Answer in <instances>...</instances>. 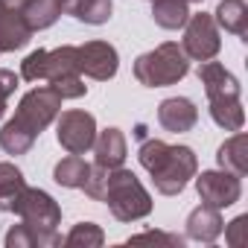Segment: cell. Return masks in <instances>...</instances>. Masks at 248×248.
<instances>
[{
    "instance_id": "cell-1",
    "label": "cell",
    "mask_w": 248,
    "mask_h": 248,
    "mask_svg": "<svg viewBox=\"0 0 248 248\" xmlns=\"http://www.w3.org/2000/svg\"><path fill=\"white\" fill-rule=\"evenodd\" d=\"M62 114V96L50 85L27 91L18 102L15 117L0 129V149L6 155H27L38 135Z\"/></svg>"
},
{
    "instance_id": "cell-2",
    "label": "cell",
    "mask_w": 248,
    "mask_h": 248,
    "mask_svg": "<svg viewBox=\"0 0 248 248\" xmlns=\"http://www.w3.org/2000/svg\"><path fill=\"white\" fill-rule=\"evenodd\" d=\"M138 161L152 175V184L161 196L184 193L190 178L199 172V158L190 146H170L158 138H149L140 143Z\"/></svg>"
},
{
    "instance_id": "cell-3",
    "label": "cell",
    "mask_w": 248,
    "mask_h": 248,
    "mask_svg": "<svg viewBox=\"0 0 248 248\" xmlns=\"http://www.w3.org/2000/svg\"><path fill=\"white\" fill-rule=\"evenodd\" d=\"M102 202L108 204L111 216L117 222H138L152 213V196L140 184V178L132 170H108V184L102 193Z\"/></svg>"
},
{
    "instance_id": "cell-4",
    "label": "cell",
    "mask_w": 248,
    "mask_h": 248,
    "mask_svg": "<svg viewBox=\"0 0 248 248\" xmlns=\"http://www.w3.org/2000/svg\"><path fill=\"white\" fill-rule=\"evenodd\" d=\"M190 73V59L175 41H164L155 50L135 59V79L146 88H170L178 85Z\"/></svg>"
},
{
    "instance_id": "cell-5",
    "label": "cell",
    "mask_w": 248,
    "mask_h": 248,
    "mask_svg": "<svg viewBox=\"0 0 248 248\" xmlns=\"http://www.w3.org/2000/svg\"><path fill=\"white\" fill-rule=\"evenodd\" d=\"M44 82L50 88H56V93L62 99H79L88 93V85H85L79 64H76V47L73 44H62L56 50H47Z\"/></svg>"
},
{
    "instance_id": "cell-6",
    "label": "cell",
    "mask_w": 248,
    "mask_h": 248,
    "mask_svg": "<svg viewBox=\"0 0 248 248\" xmlns=\"http://www.w3.org/2000/svg\"><path fill=\"white\" fill-rule=\"evenodd\" d=\"M9 213H15L21 222L32 228H59L62 225V207L59 202L38 187H24L18 199L9 204Z\"/></svg>"
},
{
    "instance_id": "cell-7",
    "label": "cell",
    "mask_w": 248,
    "mask_h": 248,
    "mask_svg": "<svg viewBox=\"0 0 248 248\" xmlns=\"http://www.w3.org/2000/svg\"><path fill=\"white\" fill-rule=\"evenodd\" d=\"M93 138H96V117L93 114L70 108V111H62L56 117V140L64 152L85 155V152H91Z\"/></svg>"
},
{
    "instance_id": "cell-8",
    "label": "cell",
    "mask_w": 248,
    "mask_h": 248,
    "mask_svg": "<svg viewBox=\"0 0 248 248\" xmlns=\"http://www.w3.org/2000/svg\"><path fill=\"white\" fill-rule=\"evenodd\" d=\"M181 30H184L181 50L187 53V59H193V62H210V59L219 56L222 38H219V27H216L213 15H207V12L190 15Z\"/></svg>"
},
{
    "instance_id": "cell-9",
    "label": "cell",
    "mask_w": 248,
    "mask_h": 248,
    "mask_svg": "<svg viewBox=\"0 0 248 248\" xmlns=\"http://www.w3.org/2000/svg\"><path fill=\"white\" fill-rule=\"evenodd\" d=\"M193 178H196V190H199L202 204L222 210V207H231L242 199V181H239V175H233L228 170H204L202 175L196 172Z\"/></svg>"
},
{
    "instance_id": "cell-10",
    "label": "cell",
    "mask_w": 248,
    "mask_h": 248,
    "mask_svg": "<svg viewBox=\"0 0 248 248\" xmlns=\"http://www.w3.org/2000/svg\"><path fill=\"white\" fill-rule=\"evenodd\" d=\"M76 64H79V73L96 82H108L117 76L120 56H117V47L108 41H85L76 47Z\"/></svg>"
},
{
    "instance_id": "cell-11",
    "label": "cell",
    "mask_w": 248,
    "mask_h": 248,
    "mask_svg": "<svg viewBox=\"0 0 248 248\" xmlns=\"http://www.w3.org/2000/svg\"><path fill=\"white\" fill-rule=\"evenodd\" d=\"M199 82L204 85V93H207V102H228V99H239L242 93V85L239 79L219 62H199V70H196Z\"/></svg>"
},
{
    "instance_id": "cell-12",
    "label": "cell",
    "mask_w": 248,
    "mask_h": 248,
    "mask_svg": "<svg viewBox=\"0 0 248 248\" xmlns=\"http://www.w3.org/2000/svg\"><path fill=\"white\" fill-rule=\"evenodd\" d=\"M158 123L172 135L193 132L196 123H199V108L187 96H170V99H164L158 105Z\"/></svg>"
},
{
    "instance_id": "cell-13",
    "label": "cell",
    "mask_w": 248,
    "mask_h": 248,
    "mask_svg": "<svg viewBox=\"0 0 248 248\" xmlns=\"http://www.w3.org/2000/svg\"><path fill=\"white\" fill-rule=\"evenodd\" d=\"M93 164L96 167H105V170H117L126 164V155H129V146H126V135L120 129H102L96 132L93 138Z\"/></svg>"
},
{
    "instance_id": "cell-14",
    "label": "cell",
    "mask_w": 248,
    "mask_h": 248,
    "mask_svg": "<svg viewBox=\"0 0 248 248\" xmlns=\"http://www.w3.org/2000/svg\"><path fill=\"white\" fill-rule=\"evenodd\" d=\"M30 41H32V30L24 21L21 9H15V6L6 3L3 9H0V53L24 50Z\"/></svg>"
},
{
    "instance_id": "cell-15",
    "label": "cell",
    "mask_w": 248,
    "mask_h": 248,
    "mask_svg": "<svg viewBox=\"0 0 248 248\" xmlns=\"http://www.w3.org/2000/svg\"><path fill=\"white\" fill-rule=\"evenodd\" d=\"M222 228H225V219L210 204H199L187 216V239H193V242H207L210 245V242L219 239Z\"/></svg>"
},
{
    "instance_id": "cell-16",
    "label": "cell",
    "mask_w": 248,
    "mask_h": 248,
    "mask_svg": "<svg viewBox=\"0 0 248 248\" xmlns=\"http://www.w3.org/2000/svg\"><path fill=\"white\" fill-rule=\"evenodd\" d=\"M6 248H56L62 245V233L56 228H32L27 222H18L6 231Z\"/></svg>"
},
{
    "instance_id": "cell-17",
    "label": "cell",
    "mask_w": 248,
    "mask_h": 248,
    "mask_svg": "<svg viewBox=\"0 0 248 248\" xmlns=\"http://www.w3.org/2000/svg\"><path fill=\"white\" fill-rule=\"evenodd\" d=\"M216 164H219V170H228V172L245 178V175H248V138H245L242 132L231 135V138L219 146Z\"/></svg>"
},
{
    "instance_id": "cell-18",
    "label": "cell",
    "mask_w": 248,
    "mask_h": 248,
    "mask_svg": "<svg viewBox=\"0 0 248 248\" xmlns=\"http://www.w3.org/2000/svg\"><path fill=\"white\" fill-rule=\"evenodd\" d=\"M213 21L225 32L239 35L245 41V35H248V6H245V0H222L213 12Z\"/></svg>"
},
{
    "instance_id": "cell-19",
    "label": "cell",
    "mask_w": 248,
    "mask_h": 248,
    "mask_svg": "<svg viewBox=\"0 0 248 248\" xmlns=\"http://www.w3.org/2000/svg\"><path fill=\"white\" fill-rule=\"evenodd\" d=\"M190 18L187 0H152V21L161 30H181Z\"/></svg>"
},
{
    "instance_id": "cell-20",
    "label": "cell",
    "mask_w": 248,
    "mask_h": 248,
    "mask_svg": "<svg viewBox=\"0 0 248 248\" xmlns=\"http://www.w3.org/2000/svg\"><path fill=\"white\" fill-rule=\"evenodd\" d=\"M88 170H91V164H85L82 155H67L53 167V181L59 187H67V190H82Z\"/></svg>"
},
{
    "instance_id": "cell-21",
    "label": "cell",
    "mask_w": 248,
    "mask_h": 248,
    "mask_svg": "<svg viewBox=\"0 0 248 248\" xmlns=\"http://www.w3.org/2000/svg\"><path fill=\"white\" fill-rule=\"evenodd\" d=\"M21 15L30 24V30L38 32V30H50L62 18V9H59L56 0H30V3L21 9Z\"/></svg>"
},
{
    "instance_id": "cell-22",
    "label": "cell",
    "mask_w": 248,
    "mask_h": 248,
    "mask_svg": "<svg viewBox=\"0 0 248 248\" xmlns=\"http://www.w3.org/2000/svg\"><path fill=\"white\" fill-rule=\"evenodd\" d=\"M24 187H27L24 172L15 164H9V161H0V210L9 213V204L18 199V193Z\"/></svg>"
},
{
    "instance_id": "cell-23",
    "label": "cell",
    "mask_w": 248,
    "mask_h": 248,
    "mask_svg": "<svg viewBox=\"0 0 248 248\" xmlns=\"http://www.w3.org/2000/svg\"><path fill=\"white\" fill-rule=\"evenodd\" d=\"M210 117L219 129L225 132H239L245 126V111L239 99H228V102H210Z\"/></svg>"
},
{
    "instance_id": "cell-24",
    "label": "cell",
    "mask_w": 248,
    "mask_h": 248,
    "mask_svg": "<svg viewBox=\"0 0 248 248\" xmlns=\"http://www.w3.org/2000/svg\"><path fill=\"white\" fill-rule=\"evenodd\" d=\"M67 248H99L105 242V231L96 222H79L70 228V233L62 239Z\"/></svg>"
},
{
    "instance_id": "cell-25",
    "label": "cell",
    "mask_w": 248,
    "mask_h": 248,
    "mask_svg": "<svg viewBox=\"0 0 248 248\" xmlns=\"http://www.w3.org/2000/svg\"><path fill=\"white\" fill-rule=\"evenodd\" d=\"M111 12H114V3L111 0H85V3L76 9V21L88 24V27H102L111 21Z\"/></svg>"
},
{
    "instance_id": "cell-26",
    "label": "cell",
    "mask_w": 248,
    "mask_h": 248,
    "mask_svg": "<svg viewBox=\"0 0 248 248\" xmlns=\"http://www.w3.org/2000/svg\"><path fill=\"white\" fill-rule=\"evenodd\" d=\"M44 62H47V50H32L21 62V79L24 82H44Z\"/></svg>"
},
{
    "instance_id": "cell-27",
    "label": "cell",
    "mask_w": 248,
    "mask_h": 248,
    "mask_svg": "<svg viewBox=\"0 0 248 248\" xmlns=\"http://www.w3.org/2000/svg\"><path fill=\"white\" fill-rule=\"evenodd\" d=\"M105 184H108V170H105V167H96V164H93V167L88 170V178H85L82 190H85V196H88V199H93V202H102Z\"/></svg>"
},
{
    "instance_id": "cell-28",
    "label": "cell",
    "mask_w": 248,
    "mask_h": 248,
    "mask_svg": "<svg viewBox=\"0 0 248 248\" xmlns=\"http://www.w3.org/2000/svg\"><path fill=\"white\" fill-rule=\"evenodd\" d=\"M245 228H248V216H236L233 222H228V225L222 228L231 248H239V245L245 242Z\"/></svg>"
},
{
    "instance_id": "cell-29",
    "label": "cell",
    "mask_w": 248,
    "mask_h": 248,
    "mask_svg": "<svg viewBox=\"0 0 248 248\" xmlns=\"http://www.w3.org/2000/svg\"><path fill=\"white\" fill-rule=\"evenodd\" d=\"M15 88H18V76H15L12 70H3V67H0V120H3V114H6V102H9V96L15 93Z\"/></svg>"
},
{
    "instance_id": "cell-30",
    "label": "cell",
    "mask_w": 248,
    "mask_h": 248,
    "mask_svg": "<svg viewBox=\"0 0 248 248\" xmlns=\"http://www.w3.org/2000/svg\"><path fill=\"white\" fill-rule=\"evenodd\" d=\"M149 239H155V242H164V245H175V248H181V245L187 242L184 236H178V233H164V231H143V233L132 236L129 242H149Z\"/></svg>"
},
{
    "instance_id": "cell-31",
    "label": "cell",
    "mask_w": 248,
    "mask_h": 248,
    "mask_svg": "<svg viewBox=\"0 0 248 248\" xmlns=\"http://www.w3.org/2000/svg\"><path fill=\"white\" fill-rule=\"evenodd\" d=\"M56 3H59L62 15H76V9L85 3V0H56Z\"/></svg>"
},
{
    "instance_id": "cell-32",
    "label": "cell",
    "mask_w": 248,
    "mask_h": 248,
    "mask_svg": "<svg viewBox=\"0 0 248 248\" xmlns=\"http://www.w3.org/2000/svg\"><path fill=\"white\" fill-rule=\"evenodd\" d=\"M6 3H9V6H15V9H24L30 0H6Z\"/></svg>"
},
{
    "instance_id": "cell-33",
    "label": "cell",
    "mask_w": 248,
    "mask_h": 248,
    "mask_svg": "<svg viewBox=\"0 0 248 248\" xmlns=\"http://www.w3.org/2000/svg\"><path fill=\"white\" fill-rule=\"evenodd\" d=\"M3 6H6V0H0V9H3Z\"/></svg>"
},
{
    "instance_id": "cell-34",
    "label": "cell",
    "mask_w": 248,
    "mask_h": 248,
    "mask_svg": "<svg viewBox=\"0 0 248 248\" xmlns=\"http://www.w3.org/2000/svg\"><path fill=\"white\" fill-rule=\"evenodd\" d=\"M187 3H202V0H187Z\"/></svg>"
}]
</instances>
